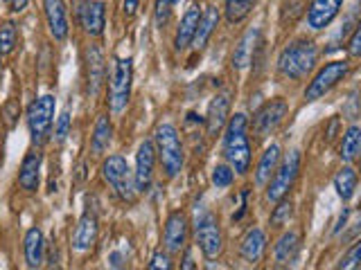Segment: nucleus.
I'll use <instances>...</instances> for the list:
<instances>
[{
    "mask_svg": "<svg viewBox=\"0 0 361 270\" xmlns=\"http://www.w3.org/2000/svg\"><path fill=\"white\" fill-rule=\"evenodd\" d=\"M102 176H104L111 189L116 191L124 202H135L138 189H135V178L131 174L127 160H124V155H120V153L109 155L104 165H102Z\"/></svg>",
    "mask_w": 361,
    "mask_h": 270,
    "instance_id": "20e7f679",
    "label": "nucleus"
},
{
    "mask_svg": "<svg viewBox=\"0 0 361 270\" xmlns=\"http://www.w3.org/2000/svg\"><path fill=\"white\" fill-rule=\"evenodd\" d=\"M23 252H25V264L30 268H39L43 266V257H45V239L43 232L39 228H30L25 234V243H23Z\"/></svg>",
    "mask_w": 361,
    "mask_h": 270,
    "instance_id": "5701e85b",
    "label": "nucleus"
},
{
    "mask_svg": "<svg viewBox=\"0 0 361 270\" xmlns=\"http://www.w3.org/2000/svg\"><path fill=\"white\" fill-rule=\"evenodd\" d=\"M316 59H319V48L314 41H293L278 56V72L291 82H300L314 70Z\"/></svg>",
    "mask_w": 361,
    "mask_h": 270,
    "instance_id": "f03ea898",
    "label": "nucleus"
},
{
    "mask_svg": "<svg viewBox=\"0 0 361 270\" xmlns=\"http://www.w3.org/2000/svg\"><path fill=\"white\" fill-rule=\"evenodd\" d=\"M156 140V153L161 158V165L165 169L167 178L178 176L183 169V144H180V135L172 124H161L154 133Z\"/></svg>",
    "mask_w": 361,
    "mask_h": 270,
    "instance_id": "7ed1b4c3",
    "label": "nucleus"
},
{
    "mask_svg": "<svg viewBox=\"0 0 361 270\" xmlns=\"http://www.w3.org/2000/svg\"><path fill=\"white\" fill-rule=\"evenodd\" d=\"M298 174H300V151H291L285 160L278 165L276 174L271 176L267 198L271 202H278L285 198L289 194V189L293 187V183H296Z\"/></svg>",
    "mask_w": 361,
    "mask_h": 270,
    "instance_id": "6e6552de",
    "label": "nucleus"
},
{
    "mask_svg": "<svg viewBox=\"0 0 361 270\" xmlns=\"http://www.w3.org/2000/svg\"><path fill=\"white\" fill-rule=\"evenodd\" d=\"M357 183H359V178H357V172L353 167H343L341 172H338L334 176V189H336V194L341 200H350L355 194V189H357Z\"/></svg>",
    "mask_w": 361,
    "mask_h": 270,
    "instance_id": "cd10ccee",
    "label": "nucleus"
},
{
    "mask_svg": "<svg viewBox=\"0 0 361 270\" xmlns=\"http://www.w3.org/2000/svg\"><path fill=\"white\" fill-rule=\"evenodd\" d=\"M149 268H152V270H158V268L169 270V268H172V259H169L167 252H156V255L152 257V262H149Z\"/></svg>",
    "mask_w": 361,
    "mask_h": 270,
    "instance_id": "4c0bfd02",
    "label": "nucleus"
},
{
    "mask_svg": "<svg viewBox=\"0 0 361 270\" xmlns=\"http://www.w3.org/2000/svg\"><path fill=\"white\" fill-rule=\"evenodd\" d=\"M27 3H30V0H11L9 7H11V11H23L27 7Z\"/></svg>",
    "mask_w": 361,
    "mask_h": 270,
    "instance_id": "a19ab883",
    "label": "nucleus"
},
{
    "mask_svg": "<svg viewBox=\"0 0 361 270\" xmlns=\"http://www.w3.org/2000/svg\"><path fill=\"white\" fill-rule=\"evenodd\" d=\"M97 230H99L97 217L90 210L84 212V217L79 219L75 236H73V248H75V250L77 252H88L90 248L95 245V241H97Z\"/></svg>",
    "mask_w": 361,
    "mask_h": 270,
    "instance_id": "6ab92c4d",
    "label": "nucleus"
},
{
    "mask_svg": "<svg viewBox=\"0 0 361 270\" xmlns=\"http://www.w3.org/2000/svg\"><path fill=\"white\" fill-rule=\"evenodd\" d=\"M235 180V169L228 165H217L212 169V185L217 189H226L231 187Z\"/></svg>",
    "mask_w": 361,
    "mask_h": 270,
    "instance_id": "7c9ffc66",
    "label": "nucleus"
},
{
    "mask_svg": "<svg viewBox=\"0 0 361 270\" xmlns=\"http://www.w3.org/2000/svg\"><path fill=\"white\" fill-rule=\"evenodd\" d=\"M255 0H226V20L235 25V22H242L248 14L253 11Z\"/></svg>",
    "mask_w": 361,
    "mask_h": 270,
    "instance_id": "c756f323",
    "label": "nucleus"
},
{
    "mask_svg": "<svg viewBox=\"0 0 361 270\" xmlns=\"http://www.w3.org/2000/svg\"><path fill=\"white\" fill-rule=\"evenodd\" d=\"M113 140V124L106 115H99L93 129V138H90V151L93 155H104Z\"/></svg>",
    "mask_w": 361,
    "mask_h": 270,
    "instance_id": "393cba45",
    "label": "nucleus"
},
{
    "mask_svg": "<svg viewBox=\"0 0 361 270\" xmlns=\"http://www.w3.org/2000/svg\"><path fill=\"white\" fill-rule=\"evenodd\" d=\"M109 266H111V268H122V266H127V262H124V255H122V252H111V255H109Z\"/></svg>",
    "mask_w": 361,
    "mask_h": 270,
    "instance_id": "ea45409f",
    "label": "nucleus"
},
{
    "mask_svg": "<svg viewBox=\"0 0 361 270\" xmlns=\"http://www.w3.org/2000/svg\"><path fill=\"white\" fill-rule=\"evenodd\" d=\"M0 77H3V52H0Z\"/></svg>",
    "mask_w": 361,
    "mask_h": 270,
    "instance_id": "37998d69",
    "label": "nucleus"
},
{
    "mask_svg": "<svg viewBox=\"0 0 361 270\" xmlns=\"http://www.w3.org/2000/svg\"><path fill=\"white\" fill-rule=\"evenodd\" d=\"M348 70H350L348 61H332V63L323 65L321 70L316 72V77L310 82V86L305 88V99L316 101V99L325 97L348 75Z\"/></svg>",
    "mask_w": 361,
    "mask_h": 270,
    "instance_id": "1a4fd4ad",
    "label": "nucleus"
},
{
    "mask_svg": "<svg viewBox=\"0 0 361 270\" xmlns=\"http://www.w3.org/2000/svg\"><path fill=\"white\" fill-rule=\"evenodd\" d=\"M217 25H219V11H217V7H208L206 14H201V20H199V27H197L192 45H195L197 50L206 48V43L210 41L212 32L217 30Z\"/></svg>",
    "mask_w": 361,
    "mask_h": 270,
    "instance_id": "bb28decb",
    "label": "nucleus"
},
{
    "mask_svg": "<svg viewBox=\"0 0 361 270\" xmlns=\"http://www.w3.org/2000/svg\"><path fill=\"white\" fill-rule=\"evenodd\" d=\"M131 84H133V59L131 56L116 59L111 70V82H109V106L116 115L129 104Z\"/></svg>",
    "mask_w": 361,
    "mask_h": 270,
    "instance_id": "39448f33",
    "label": "nucleus"
},
{
    "mask_svg": "<svg viewBox=\"0 0 361 270\" xmlns=\"http://www.w3.org/2000/svg\"><path fill=\"white\" fill-rule=\"evenodd\" d=\"M176 3H178V0H172V5H176Z\"/></svg>",
    "mask_w": 361,
    "mask_h": 270,
    "instance_id": "a18cd8bd",
    "label": "nucleus"
},
{
    "mask_svg": "<svg viewBox=\"0 0 361 270\" xmlns=\"http://www.w3.org/2000/svg\"><path fill=\"white\" fill-rule=\"evenodd\" d=\"M291 214H293L291 200H285V198L278 200V207L274 210V214H271V225H274V228H282L285 223H289Z\"/></svg>",
    "mask_w": 361,
    "mask_h": 270,
    "instance_id": "2f4dec72",
    "label": "nucleus"
},
{
    "mask_svg": "<svg viewBox=\"0 0 361 270\" xmlns=\"http://www.w3.org/2000/svg\"><path fill=\"white\" fill-rule=\"evenodd\" d=\"M138 7H140V0H122V11H124V16H127V18H133L135 11H138Z\"/></svg>",
    "mask_w": 361,
    "mask_h": 270,
    "instance_id": "58836bf2",
    "label": "nucleus"
},
{
    "mask_svg": "<svg viewBox=\"0 0 361 270\" xmlns=\"http://www.w3.org/2000/svg\"><path fill=\"white\" fill-rule=\"evenodd\" d=\"M68 133H71V110H63L59 120H56V129H54V140L56 142H63L68 138Z\"/></svg>",
    "mask_w": 361,
    "mask_h": 270,
    "instance_id": "f704fd0d",
    "label": "nucleus"
},
{
    "mask_svg": "<svg viewBox=\"0 0 361 270\" xmlns=\"http://www.w3.org/2000/svg\"><path fill=\"white\" fill-rule=\"evenodd\" d=\"M287 110H289V104L285 99H271V101H267V104L259 108L255 115H253V133H255V138H267V135H271L274 133L280 124H282V120H285V115H287Z\"/></svg>",
    "mask_w": 361,
    "mask_h": 270,
    "instance_id": "9d476101",
    "label": "nucleus"
},
{
    "mask_svg": "<svg viewBox=\"0 0 361 270\" xmlns=\"http://www.w3.org/2000/svg\"><path fill=\"white\" fill-rule=\"evenodd\" d=\"M188 241V217L183 212H172L165 221V232H163V243L169 255H176L185 248Z\"/></svg>",
    "mask_w": 361,
    "mask_h": 270,
    "instance_id": "ddd939ff",
    "label": "nucleus"
},
{
    "mask_svg": "<svg viewBox=\"0 0 361 270\" xmlns=\"http://www.w3.org/2000/svg\"><path fill=\"white\" fill-rule=\"evenodd\" d=\"M154 165H156V146L152 140H145L138 146V153H135V189L138 194L142 191H149L152 187V180H154Z\"/></svg>",
    "mask_w": 361,
    "mask_h": 270,
    "instance_id": "9b49d317",
    "label": "nucleus"
},
{
    "mask_svg": "<svg viewBox=\"0 0 361 270\" xmlns=\"http://www.w3.org/2000/svg\"><path fill=\"white\" fill-rule=\"evenodd\" d=\"M104 75H106L104 52L99 50V45H88V50H86V93L90 97L99 95L102 86H104Z\"/></svg>",
    "mask_w": 361,
    "mask_h": 270,
    "instance_id": "f8f14e48",
    "label": "nucleus"
},
{
    "mask_svg": "<svg viewBox=\"0 0 361 270\" xmlns=\"http://www.w3.org/2000/svg\"><path fill=\"white\" fill-rule=\"evenodd\" d=\"M79 20L88 37H99L106 25V9L102 0H86L79 9Z\"/></svg>",
    "mask_w": 361,
    "mask_h": 270,
    "instance_id": "dca6fc26",
    "label": "nucleus"
},
{
    "mask_svg": "<svg viewBox=\"0 0 361 270\" xmlns=\"http://www.w3.org/2000/svg\"><path fill=\"white\" fill-rule=\"evenodd\" d=\"M172 0H156V9H154V20H156V27L163 30L167 22H169V16H172Z\"/></svg>",
    "mask_w": 361,
    "mask_h": 270,
    "instance_id": "72a5a7b5",
    "label": "nucleus"
},
{
    "mask_svg": "<svg viewBox=\"0 0 361 270\" xmlns=\"http://www.w3.org/2000/svg\"><path fill=\"white\" fill-rule=\"evenodd\" d=\"M246 129L248 120L244 112H235L224 129V155L240 176H244L251 167V140H248Z\"/></svg>",
    "mask_w": 361,
    "mask_h": 270,
    "instance_id": "f257e3e1",
    "label": "nucleus"
},
{
    "mask_svg": "<svg viewBox=\"0 0 361 270\" xmlns=\"http://www.w3.org/2000/svg\"><path fill=\"white\" fill-rule=\"evenodd\" d=\"M228 110H231V93L214 95L210 106H208V115H206V133L210 138H217V135L226 129L228 124Z\"/></svg>",
    "mask_w": 361,
    "mask_h": 270,
    "instance_id": "4468645a",
    "label": "nucleus"
},
{
    "mask_svg": "<svg viewBox=\"0 0 361 270\" xmlns=\"http://www.w3.org/2000/svg\"><path fill=\"white\" fill-rule=\"evenodd\" d=\"M341 5L343 0H312V5L307 7V27L314 32L325 30L336 18Z\"/></svg>",
    "mask_w": 361,
    "mask_h": 270,
    "instance_id": "2eb2a0df",
    "label": "nucleus"
},
{
    "mask_svg": "<svg viewBox=\"0 0 361 270\" xmlns=\"http://www.w3.org/2000/svg\"><path fill=\"white\" fill-rule=\"evenodd\" d=\"M361 153V127L353 124L345 135H343V142H341V158L345 162H353L355 158H359Z\"/></svg>",
    "mask_w": 361,
    "mask_h": 270,
    "instance_id": "c85d7f7f",
    "label": "nucleus"
},
{
    "mask_svg": "<svg viewBox=\"0 0 361 270\" xmlns=\"http://www.w3.org/2000/svg\"><path fill=\"white\" fill-rule=\"evenodd\" d=\"M195 236L197 243L201 248V252L206 259H217L224 250V236H221V228H219V219L217 214L210 210H203L201 214H197L195 221Z\"/></svg>",
    "mask_w": 361,
    "mask_h": 270,
    "instance_id": "423d86ee",
    "label": "nucleus"
},
{
    "mask_svg": "<svg viewBox=\"0 0 361 270\" xmlns=\"http://www.w3.org/2000/svg\"><path fill=\"white\" fill-rule=\"evenodd\" d=\"M16 27L11 25V22H5L3 27H0V52L3 54H9V52H14L16 48Z\"/></svg>",
    "mask_w": 361,
    "mask_h": 270,
    "instance_id": "473e14b6",
    "label": "nucleus"
},
{
    "mask_svg": "<svg viewBox=\"0 0 361 270\" xmlns=\"http://www.w3.org/2000/svg\"><path fill=\"white\" fill-rule=\"evenodd\" d=\"M41 165H43V155L39 151H30L25 158H23V165L18 172V185H20V189H25L27 194H34V191L39 189Z\"/></svg>",
    "mask_w": 361,
    "mask_h": 270,
    "instance_id": "aec40b11",
    "label": "nucleus"
},
{
    "mask_svg": "<svg viewBox=\"0 0 361 270\" xmlns=\"http://www.w3.org/2000/svg\"><path fill=\"white\" fill-rule=\"evenodd\" d=\"M54 106L56 101L52 95H43L39 97L27 110V129L32 135L34 144H43L50 138L52 133V124H54Z\"/></svg>",
    "mask_w": 361,
    "mask_h": 270,
    "instance_id": "0eeeda50",
    "label": "nucleus"
},
{
    "mask_svg": "<svg viewBox=\"0 0 361 270\" xmlns=\"http://www.w3.org/2000/svg\"><path fill=\"white\" fill-rule=\"evenodd\" d=\"M357 266H361V239L350 248L348 255L338 262V268H357Z\"/></svg>",
    "mask_w": 361,
    "mask_h": 270,
    "instance_id": "c9c22d12",
    "label": "nucleus"
},
{
    "mask_svg": "<svg viewBox=\"0 0 361 270\" xmlns=\"http://www.w3.org/2000/svg\"><path fill=\"white\" fill-rule=\"evenodd\" d=\"M257 43H259V30L257 27L248 30L240 39V43H237L235 50H233V59H231L235 70H244V68L251 65L255 50H257Z\"/></svg>",
    "mask_w": 361,
    "mask_h": 270,
    "instance_id": "412c9836",
    "label": "nucleus"
},
{
    "mask_svg": "<svg viewBox=\"0 0 361 270\" xmlns=\"http://www.w3.org/2000/svg\"><path fill=\"white\" fill-rule=\"evenodd\" d=\"M280 165V146L278 144H271L269 149L262 153V158H259L257 162V169H255V185L257 187H264L271 176L276 174V169Z\"/></svg>",
    "mask_w": 361,
    "mask_h": 270,
    "instance_id": "b1692460",
    "label": "nucleus"
},
{
    "mask_svg": "<svg viewBox=\"0 0 361 270\" xmlns=\"http://www.w3.org/2000/svg\"><path fill=\"white\" fill-rule=\"evenodd\" d=\"M199 20H201V9H199V5H192L178 22V30H176V37H174V50L176 52H185L192 45L197 27H199Z\"/></svg>",
    "mask_w": 361,
    "mask_h": 270,
    "instance_id": "a211bd4d",
    "label": "nucleus"
},
{
    "mask_svg": "<svg viewBox=\"0 0 361 270\" xmlns=\"http://www.w3.org/2000/svg\"><path fill=\"white\" fill-rule=\"evenodd\" d=\"M264 250H267V234H264V230L251 228L244 234V239L240 243L242 259H244V262H248V264H257L259 259H262Z\"/></svg>",
    "mask_w": 361,
    "mask_h": 270,
    "instance_id": "4be33fe9",
    "label": "nucleus"
},
{
    "mask_svg": "<svg viewBox=\"0 0 361 270\" xmlns=\"http://www.w3.org/2000/svg\"><path fill=\"white\" fill-rule=\"evenodd\" d=\"M45 20L54 41H63L68 37V7L63 0H43Z\"/></svg>",
    "mask_w": 361,
    "mask_h": 270,
    "instance_id": "f3484780",
    "label": "nucleus"
},
{
    "mask_svg": "<svg viewBox=\"0 0 361 270\" xmlns=\"http://www.w3.org/2000/svg\"><path fill=\"white\" fill-rule=\"evenodd\" d=\"M348 52H350V56H361V20L357 22L355 32L350 34V41H348Z\"/></svg>",
    "mask_w": 361,
    "mask_h": 270,
    "instance_id": "e433bc0d",
    "label": "nucleus"
},
{
    "mask_svg": "<svg viewBox=\"0 0 361 270\" xmlns=\"http://www.w3.org/2000/svg\"><path fill=\"white\" fill-rule=\"evenodd\" d=\"M298 250H300V236L298 232H285L280 236V241L276 243L274 248V257H276V262L278 264H291L293 259L298 257Z\"/></svg>",
    "mask_w": 361,
    "mask_h": 270,
    "instance_id": "a878e982",
    "label": "nucleus"
},
{
    "mask_svg": "<svg viewBox=\"0 0 361 270\" xmlns=\"http://www.w3.org/2000/svg\"><path fill=\"white\" fill-rule=\"evenodd\" d=\"M3 3H7V5H9V3H11V0H3Z\"/></svg>",
    "mask_w": 361,
    "mask_h": 270,
    "instance_id": "c03bdc74",
    "label": "nucleus"
},
{
    "mask_svg": "<svg viewBox=\"0 0 361 270\" xmlns=\"http://www.w3.org/2000/svg\"><path fill=\"white\" fill-rule=\"evenodd\" d=\"M183 268H195V264H192V257H190V255L185 257V264H183Z\"/></svg>",
    "mask_w": 361,
    "mask_h": 270,
    "instance_id": "79ce46f5",
    "label": "nucleus"
}]
</instances>
